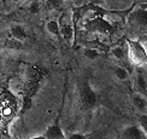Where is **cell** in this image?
<instances>
[{
  "mask_svg": "<svg viewBox=\"0 0 147 139\" xmlns=\"http://www.w3.org/2000/svg\"><path fill=\"white\" fill-rule=\"evenodd\" d=\"M88 136H84L83 133H71L68 139H86Z\"/></svg>",
  "mask_w": 147,
  "mask_h": 139,
  "instance_id": "22",
  "label": "cell"
},
{
  "mask_svg": "<svg viewBox=\"0 0 147 139\" xmlns=\"http://www.w3.org/2000/svg\"><path fill=\"white\" fill-rule=\"evenodd\" d=\"M59 29H60V35L66 40V41H71L74 38V28L70 23V17L69 14H63L59 18Z\"/></svg>",
  "mask_w": 147,
  "mask_h": 139,
  "instance_id": "6",
  "label": "cell"
},
{
  "mask_svg": "<svg viewBox=\"0 0 147 139\" xmlns=\"http://www.w3.org/2000/svg\"><path fill=\"white\" fill-rule=\"evenodd\" d=\"M12 1H15V3H18V1H21V0H12Z\"/></svg>",
  "mask_w": 147,
  "mask_h": 139,
  "instance_id": "25",
  "label": "cell"
},
{
  "mask_svg": "<svg viewBox=\"0 0 147 139\" xmlns=\"http://www.w3.org/2000/svg\"><path fill=\"white\" fill-rule=\"evenodd\" d=\"M38 91H39V82L38 81L29 80L28 82H26V85H24V92H26L27 96H29V97L36 94Z\"/></svg>",
  "mask_w": 147,
  "mask_h": 139,
  "instance_id": "14",
  "label": "cell"
},
{
  "mask_svg": "<svg viewBox=\"0 0 147 139\" xmlns=\"http://www.w3.org/2000/svg\"><path fill=\"white\" fill-rule=\"evenodd\" d=\"M86 139H96V138H95V137H92V136H89V137H87Z\"/></svg>",
  "mask_w": 147,
  "mask_h": 139,
  "instance_id": "24",
  "label": "cell"
},
{
  "mask_svg": "<svg viewBox=\"0 0 147 139\" xmlns=\"http://www.w3.org/2000/svg\"><path fill=\"white\" fill-rule=\"evenodd\" d=\"M29 12L33 15H36L40 12V4L39 1H33L32 4L29 5Z\"/></svg>",
  "mask_w": 147,
  "mask_h": 139,
  "instance_id": "21",
  "label": "cell"
},
{
  "mask_svg": "<svg viewBox=\"0 0 147 139\" xmlns=\"http://www.w3.org/2000/svg\"><path fill=\"white\" fill-rule=\"evenodd\" d=\"M139 123H140V128L142 130L144 134L147 139V115H141L139 117Z\"/></svg>",
  "mask_w": 147,
  "mask_h": 139,
  "instance_id": "20",
  "label": "cell"
},
{
  "mask_svg": "<svg viewBox=\"0 0 147 139\" xmlns=\"http://www.w3.org/2000/svg\"><path fill=\"white\" fill-rule=\"evenodd\" d=\"M112 70H113L115 76L117 77L119 81H127L128 79H129V71H128L125 68H123V66L115 65L112 68Z\"/></svg>",
  "mask_w": 147,
  "mask_h": 139,
  "instance_id": "13",
  "label": "cell"
},
{
  "mask_svg": "<svg viewBox=\"0 0 147 139\" xmlns=\"http://www.w3.org/2000/svg\"><path fill=\"white\" fill-rule=\"evenodd\" d=\"M46 29L47 32L54 35V36H60V29H59V23L57 21H48L46 24Z\"/></svg>",
  "mask_w": 147,
  "mask_h": 139,
  "instance_id": "17",
  "label": "cell"
},
{
  "mask_svg": "<svg viewBox=\"0 0 147 139\" xmlns=\"http://www.w3.org/2000/svg\"><path fill=\"white\" fill-rule=\"evenodd\" d=\"M127 56L134 65L147 64V52L144 45L139 40H127Z\"/></svg>",
  "mask_w": 147,
  "mask_h": 139,
  "instance_id": "1",
  "label": "cell"
},
{
  "mask_svg": "<svg viewBox=\"0 0 147 139\" xmlns=\"http://www.w3.org/2000/svg\"><path fill=\"white\" fill-rule=\"evenodd\" d=\"M13 110H16V102L13 98L7 93L0 92V128H3L6 121L11 119Z\"/></svg>",
  "mask_w": 147,
  "mask_h": 139,
  "instance_id": "3",
  "label": "cell"
},
{
  "mask_svg": "<svg viewBox=\"0 0 147 139\" xmlns=\"http://www.w3.org/2000/svg\"><path fill=\"white\" fill-rule=\"evenodd\" d=\"M5 47L10 48V50H20V48L22 47V41L17 40L15 38L7 39V40H6V42H5Z\"/></svg>",
  "mask_w": 147,
  "mask_h": 139,
  "instance_id": "18",
  "label": "cell"
},
{
  "mask_svg": "<svg viewBox=\"0 0 147 139\" xmlns=\"http://www.w3.org/2000/svg\"><path fill=\"white\" fill-rule=\"evenodd\" d=\"M83 56L89 59V60H95L96 58H99L102 56V52L95 50V48H90V47H86L83 51Z\"/></svg>",
  "mask_w": 147,
  "mask_h": 139,
  "instance_id": "16",
  "label": "cell"
},
{
  "mask_svg": "<svg viewBox=\"0 0 147 139\" xmlns=\"http://www.w3.org/2000/svg\"><path fill=\"white\" fill-rule=\"evenodd\" d=\"M134 87L139 93L145 94L147 92V81L141 71H138L136 75L134 76Z\"/></svg>",
  "mask_w": 147,
  "mask_h": 139,
  "instance_id": "9",
  "label": "cell"
},
{
  "mask_svg": "<svg viewBox=\"0 0 147 139\" xmlns=\"http://www.w3.org/2000/svg\"><path fill=\"white\" fill-rule=\"evenodd\" d=\"M98 100H99V96L95 92V90L90 86L89 80L87 79L86 81H83L81 88H80V104H81V108L83 110L93 109L98 104Z\"/></svg>",
  "mask_w": 147,
  "mask_h": 139,
  "instance_id": "2",
  "label": "cell"
},
{
  "mask_svg": "<svg viewBox=\"0 0 147 139\" xmlns=\"http://www.w3.org/2000/svg\"><path fill=\"white\" fill-rule=\"evenodd\" d=\"M11 139H18V138H11Z\"/></svg>",
  "mask_w": 147,
  "mask_h": 139,
  "instance_id": "26",
  "label": "cell"
},
{
  "mask_svg": "<svg viewBox=\"0 0 147 139\" xmlns=\"http://www.w3.org/2000/svg\"><path fill=\"white\" fill-rule=\"evenodd\" d=\"M101 17L105 20L112 28L121 27L125 23V17L127 12H119V11H109V10H102Z\"/></svg>",
  "mask_w": 147,
  "mask_h": 139,
  "instance_id": "5",
  "label": "cell"
},
{
  "mask_svg": "<svg viewBox=\"0 0 147 139\" xmlns=\"http://www.w3.org/2000/svg\"><path fill=\"white\" fill-rule=\"evenodd\" d=\"M30 139H46L45 136H38V137H34V138H30Z\"/></svg>",
  "mask_w": 147,
  "mask_h": 139,
  "instance_id": "23",
  "label": "cell"
},
{
  "mask_svg": "<svg viewBox=\"0 0 147 139\" xmlns=\"http://www.w3.org/2000/svg\"><path fill=\"white\" fill-rule=\"evenodd\" d=\"M46 6L51 10H59L63 6V0H46Z\"/></svg>",
  "mask_w": 147,
  "mask_h": 139,
  "instance_id": "19",
  "label": "cell"
},
{
  "mask_svg": "<svg viewBox=\"0 0 147 139\" xmlns=\"http://www.w3.org/2000/svg\"><path fill=\"white\" fill-rule=\"evenodd\" d=\"M11 35L13 36L15 39L20 40V41H23L27 39V32L26 29H24L22 26H20V24H15V26L11 27Z\"/></svg>",
  "mask_w": 147,
  "mask_h": 139,
  "instance_id": "12",
  "label": "cell"
},
{
  "mask_svg": "<svg viewBox=\"0 0 147 139\" xmlns=\"http://www.w3.org/2000/svg\"><path fill=\"white\" fill-rule=\"evenodd\" d=\"M86 28L88 30H93V32H96L99 34H107L110 32H112L115 28H112L110 24L104 20L101 16H98L95 18H92V20L87 21V24H86Z\"/></svg>",
  "mask_w": 147,
  "mask_h": 139,
  "instance_id": "4",
  "label": "cell"
},
{
  "mask_svg": "<svg viewBox=\"0 0 147 139\" xmlns=\"http://www.w3.org/2000/svg\"><path fill=\"white\" fill-rule=\"evenodd\" d=\"M110 50H111L112 56L116 57L117 59L124 60L127 58V50H124V48L122 47L121 45H116L113 47H110Z\"/></svg>",
  "mask_w": 147,
  "mask_h": 139,
  "instance_id": "15",
  "label": "cell"
},
{
  "mask_svg": "<svg viewBox=\"0 0 147 139\" xmlns=\"http://www.w3.org/2000/svg\"><path fill=\"white\" fill-rule=\"evenodd\" d=\"M121 139H146L142 130L136 125L127 126L121 133Z\"/></svg>",
  "mask_w": 147,
  "mask_h": 139,
  "instance_id": "7",
  "label": "cell"
},
{
  "mask_svg": "<svg viewBox=\"0 0 147 139\" xmlns=\"http://www.w3.org/2000/svg\"><path fill=\"white\" fill-rule=\"evenodd\" d=\"M133 104L136 109H139L140 111H144L146 110L147 108V100L145 98V94L142 93H139V92H135L133 94Z\"/></svg>",
  "mask_w": 147,
  "mask_h": 139,
  "instance_id": "11",
  "label": "cell"
},
{
  "mask_svg": "<svg viewBox=\"0 0 147 139\" xmlns=\"http://www.w3.org/2000/svg\"><path fill=\"white\" fill-rule=\"evenodd\" d=\"M130 20L136 22L140 26H147V9H140L130 14Z\"/></svg>",
  "mask_w": 147,
  "mask_h": 139,
  "instance_id": "10",
  "label": "cell"
},
{
  "mask_svg": "<svg viewBox=\"0 0 147 139\" xmlns=\"http://www.w3.org/2000/svg\"><path fill=\"white\" fill-rule=\"evenodd\" d=\"M63 139H65V138H63Z\"/></svg>",
  "mask_w": 147,
  "mask_h": 139,
  "instance_id": "27",
  "label": "cell"
},
{
  "mask_svg": "<svg viewBox=\"0 0 147 139\" xmlns=\"http://www.w3.org/2000/svg\"><path fill=\"white\" fill-rule=\"evenodd\" d=\"M44 136L46 137V139H63V138H65L64 133H63V130L60 128V126H59V116L46 130Z\"/></svg>",
  "mask_w": 147,
  "mask_h": 139,
  "instance_id": "8",
  "label": "cell"
}]
</instances>
